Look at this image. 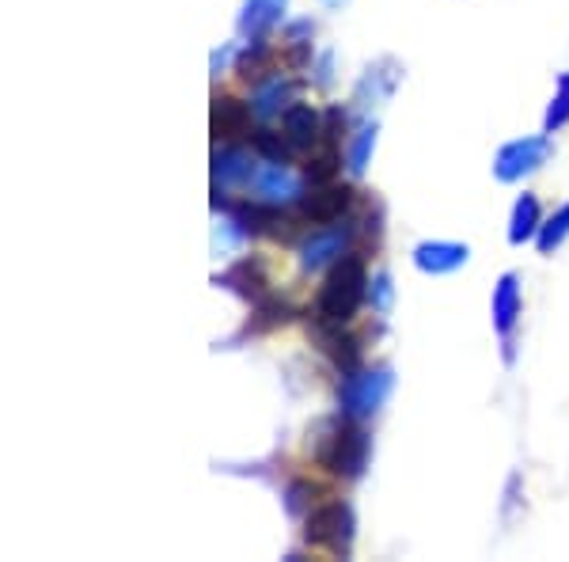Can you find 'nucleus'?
I'll return each instance as SVG.
<instances>
[{"label": "nucleus", "instance_id": "dca6fc26", "mask_svg": "<svg viewBox=\"0 0 569 562\" xmlns=\"http://www.w3.org/2000/svg\"><path fill=\"white\" fill-rule=\"evenodd\" d=\"M284 8H289V0H243L240 16H236V34L243 42L270 39L284 23Z\"/></svg>", "mask_w": 569, "mask_h": 562}, {"label": "nucleus", "instance_id": "ddd939ff", "mask_svg": "<svg viewBox=\"0 0 569 562\" xmlns=\"http://www.w3.org/2000/svg\"><path fill=\"white\" fill-rule=\"evenodd\" d=\"M399 85H402V66H399V61H395V58L372 61V66L361 72L357 88H353V107L357 110H372L376 103L391 99Z\"/></svg>", "mask_w": 569, "mask_h": 562}, {"label": "nucleus", "instance_id": "7ed1b4c3", "mask_svg": "<svg viewBox=\"0 0 569 562\" xmlns=\"http://www.w3.org/2000/svg\"><path fill=\"white\" fill-rule=\"evenodd\" d=\"M357 540V517L353 505L342 502V497H323L305 513V543L316 551H327V555H350Z\"/></svg>", "mask_w": 569, "mask_h": 562}, {"label": "nucleus", "instance_id": "6ab92c4d", "mask_svg": "<svg viewBox=\"0 0 569 562\" xmlns=\"http://www.w3.org/2000/svg\"><path fill=\"white\" fill-rule=\"evenodd\" d=\"M217 285H228V289H236L243 300L259 304V300H266V289H270V270H266L262 255H247V259L236 263L232 270L220 274Z\"/></svg>", "mask_w": 569, "mask_h": 562}, {"label": "nucleus", "instance_id": "6e6552de", "mask_svg": "<svg viewBox=\"0 0 569 562\" xmlns=\"http://www.w3.org/2000/svg\"><path fill=\"white\" fill-rule=\"evenodd\" d=\"M490 316H493V331L501 335L505 343V362L512 365V346H517V327L520 316H525V289H520V274H501L498 285H493V297H490Z\"/></svg>", "mask_w": 569, "mask_h": 562}, {"label": "nucleus", "instance_id": "9d476101", "mask_svg": "<svg viewBox=\"0 0 569 562\" xmlns=\"http://www.w3.org/2000/svg\"><path fill=\"white\" fill-rule=\"evenodd\" d=\"M308 335L319 354H323L335 368H342V373H350V368L361 365V338L353 335L350 324H330V319L316 316L308 327Z\"/></svg>", "mask_w": 569, "mask_h": 562}, {"label": "nucleus", "instance_id": "f257e3e1", "mask_svg": "<svg viewBox=\"0 0 569 562\" xmlns=\"http://www.w3.org/2000/svg\"><path fill=\"white\" fill-rule=\"evenodd\" d=\"M308 456L319 472L335 479H361L369 467V433L365 422L338 411V418H323L308 430Z\"/></svg>", "mask_w": 569, "mask_h": 562}, {"label": "nucleus", "instance_id": "a878e982", "mask_svg": "<svg viewBox=\"0 0 569 562\" xmlns=\"http://www.w3.org/2000/svg\"><path fill=\"white\" fill-rule=\"evenodd\" d=\"M566 122H569V72H562V77H558L555 99H550V107H547V115H543V130L547 134H558Z\"/></svg>", "mask_w": 569, "mask_h": 562}, {"label": "nucleus", "instance_id": "c756f323", "mask_svg": "<svg viewBox=\"0 0 569 562\" xmlns=\"http://www.w3.org/2000/svg\"><path fill=\"white\" fill-rule=\"evenodd\" d=\"M311 72H316V77H311V85L316 88H330L335 85V53H319L316 61H311Z\"/></svg>", "mask_w": 569, "mask_h": 562}, {"label": "nucleus", "instance_id": "20e7f679", "mask_svg": "<svg viewBox=\"0 0 569 562\" xmlns=\"http://www.w3.org/2000/svg\"><path fill=\"white\" fill-rule=\"evenodd\" d=\"M395 392V373L388 365L350 368L338 384V411L357 422H372Z\"/></svg>", "mask_w": 569, "mask_h": 562}, {"label": "nucleus", "instance_id": "5701e85b", "mask_svg": "<svg viewBox=\"0 0 569 562\" xmlns=\"http://www.w3.org/2000/svg\"><path fill=\"white\" fill-rule=\"evenodd\" d=\"M566 239H569V201H562L555 214L543 217V228H539V236H536V247H539V255H555Z\"/></svg>", "mask_w": 569, "mask_h": 562}, {"label": "nucleus", "instance_id": "393cba45", "mask_svg": "<svg viewBox=\"0 0 569 562\" xmlns=\"http://www.w3.org/2000/svg\"><path fill=\"white\" fill-rule=\"evenodd\" d=\"M251 145L259 149L262 160H278V164H292V145L284 141V134L278 130H270V126H259V130L251 134Z\"/></svg>", "mask_w": 569, "mask_h": 562}, {"label": "nucleus", "instance_id": "9b49d317", "mask_svg": "<svg viewBox=\"0 0 569 562\" xmlns=\"http://www.w3.org/2000/svg\"><path fill=\"white\" fill-rule=\"evenodd\" d=\"M467 259H471V247L460 244V239H421L410 252V263L426 278H448V274L463 270Z\"/></svg>", "mask_w": 569, "mask_h": 562}, {"label": "nucleus", "instance_id": "7c9ffc66", "mask_svg": "<svg viewBox=\"0 0 569 562\" xmlns=\"http://www.w3.org/2000/svg\"><path fill=\"white\" fill-rule=\"evenodd\" d=\"M316 39V23L311 20H292L281 27V42H311Z\"/></svg>", "mask_w": 569, "mask_h": 562}, {"label": "nucleus", "instance_id": "f8f14e48", "mask_svg": "<svg viewBox=\"0 0 569 562\" xmlns=\"http://www.w3.org/2000/svg\"><path fill=\"white\" fill-rule=\"evenodd\" d=\"M254 110H251V99H236L228 96V91H217L213 96V137L220 145H240L243 137L251 141L254 134Z\"/></svg>", "mask_w": 569, "mask_h": 562}, {"label": "nucleus", "instance_id": "cd10ccee", "mask_svg": "<svg viewBox=\"0 0 569 562\" xmlns=\"http://www.w3.org/2000/svg\"><path fill=\"white\" fill-rule=\"evenodd\" d=\"M395 300V285H391V274L388 270H376L372 282H369V308L376 312V316H388Z\"/></svg>", "mask_w": 569, "mask_h": 562}, {"label": "nucleus", "instance_id": "0eeeda50", "mask_svg": "<svg viewBox=\"0 0 569 562\" xmlns=\"http://www.w3.org/2000/svg\"><path fill=\"white\" fill-rule=\"evenodd\" d=\"M247 195L254 201H273V206H297L305 198V171H297L292 164L259 160L247 179Z\"/></svg>", "mask_w": 569, "mask_h": 562}, {"label": "nucleus", "instance_id": "412c9836", "mask_svg": "<svg viewBox=\"0 0 569 562\" xmlns=\"http://www.w3.org/2000/svg\"><path fill=\"white\" fill-rule=\"evenodd\" d=\"M342 164H346L342 145L323 137L316 149L305 152V179L311 183V187H319V183H335L338 175H342Z\"/></svg>", "mask_w": 569, "mask_h": 562}, {"label": "nucleus", "instance_id": "f03ea898", "mask_svg": "<svg viewBox=\"0 0 569 562\" xmlns=\"http://www.w3.org/2000/svg\"><path fill=\"white\" fill-rule=\"evenodd\" d=\"M369 282H372V274L357 252L338 259L323 274V285H319L316 316L330 319V324H353L357 312L369 304Z\"/></svg>", "mask_w": 569, "mask_h": 562}, {"label": "nucleus", "instance_id": "a211bd4d", "mask_svg": "<svg viewBox=\"0 0 569 562\" xmlns=\"http://www.w3.org/2000/svg\"><path fill=\"white\" fill-rule=\"evenodd\" d=\"M278 61H281V50H278V46H270L266 39H254V42H240L232 69H236V77L247 80V85L254 88V85H262V80H270L273 72H281V69H278Z\"/></svg>", "mask_w": 569, "mask_h": 562}, {"label": "nucleus", "instance_id": "bb28decb", "mask_svg": "<svg viewBox=\"0 0 569 562\" xmlns=\"http://www.w3.org/2000/svg\"><path fill=\"white\" fill-rule=\"evenodd\" d=\"M292 319V308L289 304H281V300H259V312H254V319H251V327L247 331H273V327H281V324H289Z\"/></svg>", "mask_w": 569, "mask_h": 562}, {"label": "nucleus", "instance_id": "4be33fe9", "mask_svg": "<svg viewBox=\"0 0 569 562\" xmlns=\"http://www.w3.org/2000/svg\"><path fill=\"white\" fill-rule=\"evenodd\" d=\"M376 134H380L376 118H365V122H357L350 137H346V168H350V175L369 171L372 152H376Z\"/></svg>", "mask_w": 569, "mask_h": 562}, {"label": "nucleus", "instance_id": "4468645a", "mask_svg": "<svg viewBox=\"0 0 569 562\" xmlns=\"http://www.w3.org/2000/svg\"><path fill=\"white\" fill-rule=\"evenodd\" d=\"M297 103H300V80L284 77V72H273L270 80L251 88V110L259 122H273V118H281L284 110Z\"/></svg>", "mask_w": 569, "mask_h": 562}, {"label": "nucleus", "instance_id": "c85d7f7f", "mask_svg": "<svg viewBox=\"0 0 569 562\" xmlns=\"http://www.w3.org/2000/svg\"><path fill=\"white\" fill-rule=\"evenodd\" d=\"M323 134L330 137V141L342 145L346 137H350V110L346 107H330L323 115Z\"/></svg>", "mask_w": 569, "mask_h": 562}, {"label": "nucleus", "instance_id": "f3484780", "mask_svg": "<svg viewBox=\"0 0 569 562\" xmlns=\"http://www.w3.org/2000/svg\"><path fill=\"white\" fill-rule=\"evenodd\" d=\"M281 134L284 141L292 145V152H311L319 141H323V115H319L311 103H297L281 115Z\"/></svg>", "mask_w": 569, "mask_h": 562}, {"label": "nucleus", "instance_id": "2f4dec72", "mask_svg": "<svg viewBox=\"0 0 569 562\" xmlns=\"http://www.w3.org/2000/svg\"><path fill=\"white\" fill-rule=\"evenodd\" d=\"M319 4L330 8V12H338V8H346V4H350V0H319Z\"/></svg>", "mask_w": 569, "mask_h": 562}, {"label": "nucleus", "instance_id": "2eb2a0df", "mask_svg": "<svg viewBox=\"0 0 569 562\" xmlns=\"http://www.w3.org/2000/svg\"><path fill=\"white\" fill-rule=\"evenodd\" d=\"M254 156H247L243 145H220L213 152V195H232V190H247V179L254 171Z\"/></svg>", "mask_w": 569, "mask_h": 562}, {"label": "nucleus", "instance_id": "1a4fd4ad", "mask_svg": "<svg viewBox=\"0 0 569 562\" xmlns=\"http://www.w3.org/2000/svg\"><path fill=\"white\" fill-rule=\"evenodd\" d=\"M353 209V187L350 183H319L311 187L305 198L297 201V214L300 220L311 228V225H338L346 214Z\"/></svg>", "mask_w": 569, "mask_h": 562}, {"label": "nucleus", "instance_id": "39448f33", "mask_svg": "<svg viewBox=\"0 0 569 562\" xmlns=\"http://www.w3.org/2000/svg\"><path fill=\"white\" fill-rule=\"evenodd\" d=\"M357 244V228L353 225H311V233H305L297 239V259H300V270L305 274H319V270H330L338 259L353 252Z\"/></svg>", "mask_w": 569, "mask_h": 562}, {"label": "nucleus", "instance_id": "aec40b11", "mask_svg": "<svg viewBox=\"0 0 569 562\" xmlns=\"http://www.w3.org/2000/svg\"><path fill=\"white\" fill-rule=\"evenodd\" d=\"M539 228H543V206H539V198L525 190L517 201H512V214H509V244L512 247H525V244H536Z\"/></svg>", "mask_w": 569, "mask_h": 562}, {"label": "nucleus", "instance_id": "423d86ee", "mask_svg": "<svg viewBox=\"0 0 569 562\" xmlns=\"http://www.w3.org/2000/svg\"><path fill=\"white\" fill-rule=\"evenodd\" d=\"M550 156H555V141H550L547 130L531 134V137H517V141H505L501 149L493 152V179L520 183L543 168Z\"/></svg>", "mask_w": 569, "mask_h": 562}, {"label": "nucleus", "instance_id": "b1692460", "mask_svg": "<svg viewBox=\"0 0 569 562\" xmlns=\"http://www.w3.org/2000/svg\"><path fill=\"white\" fill-rule=\"evenodd\" d=\"M327 491L323 486H316L311 479H297V483H289V491H284V510L292 513V517H305L316 502H323Z\"/></svg>", "mask_w": 569, "mask_h": 562}]
</instances>
